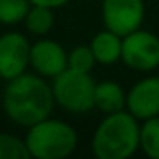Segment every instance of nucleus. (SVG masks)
I'll return each mask as SVG.
<instances>
[{
    "label": "nucleus",
    "mask_w": 159,
    "mask_h": 159,
    "mask_svg": "<svg viewBox=\"0 0 159 159\" xmlns=\"http://www.w3.org/2000/svg\"><path fill=\"white\" fill-rule=\"evenodd\" d=\"M55 103L53 89L34 74H21L9 80L4 91V110L12 121L24 127L50 116Z\"/></svg>",
    "instance_id": "obj_1"
},
{
    "label": "nucleus",
    "mask_w": 159,
    "mask_h": 159,
    "mask_svg": "<svg viewBox=\"0 0 159 159\" xmlns=\"http://www.w3.org/2000/svg\"><path fill=\"white\" fill-rule=\"evenodd\" d=\"M140 147V127L130 111L110 113L93 137V151L99 159H127Z\"/></svg>",
    "instance_id": "obj_2"
},
{
    "label": "nucleus",
    "mask_w": 159,
    "mask_h": 159,
    "mask_svg": "<svg viewBox=\"0 0 159 159\" xmlns=\"http://www.w3.org/2000/svg\"><path fill=\"white\" fill-rule=\"evenodd\" d=\"M26 145L31 157L36 159H62L74 152L77 145V134L69 123L60 120H45L29 127Z\"/></svg>",
    "instance_id": "obj_3"
},
{
    "label": "nucleus",
    "mask_w": 159,
    "mask_h": 159,
    "mask_svg": "<svg viewBox=\"0 0 159 159\" xmlns=\"http://www.w3.org/2000/svg\"><path fill=\"white\" fill-rule=\"evenodd\" d=\"M53 96L62 108L72 113H86L94 108L96 82L89 72H79L67 67L63 72L53 77Z\"/></svg>",
    "instance_id": "obj_4"
},
{
    "label": "nucleus",
    "mask_w": 159,
    "mask_h": 159,
    "mask_svg": "<svg viewBox=\"0 0 159 159\" xmlns=\"http://www.w3.org/2000/svg\"><path fill=\"white\" fill-rule=\"evenodd\" d=\"M121 60L134 70H152L159 65V38L149 31H134L121 38Z\"/></svg>",
    "instance_id": "obj_5"
},
{
    "label": "nucleus",
    "mask_w": 159,
    "mask_h": 159,
    "mask_svg": "<svg viewBox=\"0 0 159 159\" xmlns=\"http://www.w3.org/2000/svg\"><path fill=\"white\" fill-rule=\"evenodd\" d=\"M144 14L142 0H103L104 26L121 38L140 28Z\"/></svg>",
    "instance_id": "obj_6"
},
{
    "label": "nucleus",
    "mask_w": 159,
    "mask_h": 159,
    "mask_svg": "<svg viewBox=\"0 0 159 159\" xmlns=\"http://www.w3.org/2000/svg\"><path fill=\"white\" fill-rule=\"evenodd\" d=\"M31 45L19 33H5L0 36V77L11 80L24 74L29 65Z\"/></svg>",
    "instance_id": "obj_7"
},
{
    "label": "nucleus",
    "mask_w": 159,
    "mask_h": 159,
    "mask_svg": "<svg viewBox=\"0 0 159 159\" xmlns=\"http://www.w3.org/2000/svg\"><path fill=\"white\" fill-rule=\"evenodd\" d=\"M29 63L38 75L57 77L69 67V55L57 41L41 39L31 46Z\"/></svg>",
    "instance_id": "obj_8"
},
{
    "label": "nucleus",
    "mask_w": 159,
    "mask_h": 159,
    "mask_svg": "<svg viewBox=\"0 0 159 159\" xmlns=\"http://www.w3.org/2000/svg\"><path fill=\"white\" fill-rule=\"evenodd\" d=\"M127 110L135 118L147 120L159 115V77L137 82L127 96Z\"/></svg>",
    "instance_id": "obj_9"
},
{
    "label": "nucleus",
    "mask_w": 159,
    "mask_h": 159,
    "mask_svg": "<svg viewBox=\"0 0 159 159\" xmlns=\"http://www.w3.org/2000/svg\"><path fill=\"white\" fill-rule=\"evenodd\" d=\"M123 106H127V96H125L121 86H118L116 82H111V80L96 84V89H94V108L110 115V113L121 111Z\"/></svg>",
    "instance_id": "obj_10"
},
{
    "label": "nucleus",
    "mask_w": 159,
    "mask_h": 159,
    "mask_svg": "<svg viewBox=\"0 0 159 159\" xmlns=\"http://www.w3.org/2000/svg\"><path fill=\"white\" fill-rule=\"evenodd\" d=\"M91 50L94 53L96 62L104 63V65H111L118 58H121V36L116 33L110 31H101L94 36L93 43H91Z\"/></svg>",
    "instance_id": "obj_11"
},
{
    "label": "nucleus",
    "mask_w": 159,
    "mask_h": 159,
    "mask_svg": "<svg viewBox=\"0 0 159 159\" xmlns=\"http://www.w3.org/2000/svg\"><path fill=\"white\" fill-rule=\"evenodd\" d=\"M26 28L33 34H46L53 28V12L45 5H31L26 14Z\"/></svg>",
    "instance_id": "obj_12"
},
{
    "label": "nucleus",
    "mask_w": 159,
    "mask_h": 159,
    "mask_svg": "<svg viewBox=\"0 0 159 159\" xmlns=\"http://www.w3.org/2000/svg\"><path fill=\"white\" fill-rule=\"evenodd\" d=\"M140 149L152 159H159V115L147 118L140 127Z\"/></svg>",
    "instance_id": "obj_13"
},
{
    "label": "nucleus",
    "mask_w": 159,
    "mask_h": 159,
    "mask_svg": "<svg viewBox=\"0 0 159 159\" xmlns=\"http://www.w3.org/2000/svg\"><path fill=\"white\" fill-rule=\"evenodd\" d=\"M29 7V0H0V24L12 26L24 21Z\"/></svg>",
    "instance_id": "obj_14"
},
{
    "label": "nucleus",
    "mask_w": 159,
    "mask_h": 159,
    "mask_svg": "<svg viewBox=\"0 0 159 159\" xmlns=\"http://www.w3.org/2000/svg\"><path fill=\"white\" fill-rule=\"evenodd\" d=\"M29 149L26 140L9 134H0V159H29Z\"/></svg>",
    "instance_id": "obj_15"
},
{
    "label": "nucleus",
    "mask_w": 159,
    "mask_h": 159,
    "mask_svg": "<svg viewBox=\"0 0 159 159\" xmlns=\"http://www.w3.org/2000/svg\"><path fill=\"white\" fill-rule=\"evenodd\" d=\"M94 63L96 58L91 46H75L69 53V69L79 70V72H91Z\"/></svg>",
    "instance_id": "obj_16"
},
{
    "label": "nucleus",
    "mask_w": 159,
    "mask_h": 159,
    "mask_svg": "<svg viewBox=\"0 0 159 159\" xmlns=\"http://www.w3.org/2000/svg\"><path fill=\"white\" fill-rule=\"evenodd\" d=\"M29 2H31V5H45V7L50 9H57L65 5L69 0H29Z\"/></svg>",
    "instance_id": "obj_17"
}]
</instances>
